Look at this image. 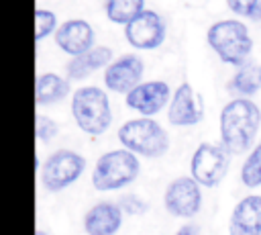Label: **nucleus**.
Returning a JSON list of instances; mask_svg holds the SVG:
<instances>
[{
  "label": "nucleus",
  "mask_w": 261,
  "mask_h": 235,
  "mask_svg": "<svg viewBox=\"0 0 261 235\" xmlns=\"http://www.w3.org/2000/svg\"><path fill=\"white\" fill-rule=\"evenodd\" d=\"M261 110L249 98L230 100L220 112V139L228 153L247 151L259 131Z\"/></svg>",
  "instance_id": "1"
},
{
  "label": "nucleus",
  "mask_w": 261,
  "mask_h": 235,
  "mask_svg": "<svg viewBox=\"0 0 261 235\" xmlns=\"http://www.w3.org/2000/svg\"><path fill=\"white\" fill-rule=\"evenodd\" d=\"M208 45L218 53L224 63L245 65L253 49V39L247 27L239 20H218L208 29Z\"/></svg>",
  "instance_id": "2"
},
{
  "label": "nucleus",
  "mask_w": 261,
  "mask_h": 235,
  "mask_svg": "<svg viewBox=\"0 0 261 235\" xmlns=\"http://www.w3.org/2000/svg\"><path fill=\"white\" fill-rule=\"evenodd\" d=\"M71 112L77 127L88 135H100L112 123L108 96L96 86H84L75 90L71 98Z\"/></svg>",
  "instance_id": "3"
},
{
  "label": "nucleus",
  "mask_w": 261,
  "mask_h": 235,
  "mask_svg": "<svg viewBox=\"0 0 261 235\" xmlns=\"http://www.w3.org/2000/svg\"><path fill=\"white\" fill-rule=\"evenodd\" d=\"M118 139L128 151L145 155V157H159L169 147L167 133L157 121L149 116L126 121L118 129Z\"/></svg>",
  "instance_id": "4"
},
{
  "label": "nucleus",
  "mask_w": 261,
  "mask_h": 235,
  "mask_svg": "<svg viewBox=\"0 0 261 235\" xmlns=\"http://www.w3.org/2000/svg\"><path fill=\"white\" fill-rule=\"evenodd\" d=\"M139 159L133 151L128 149H114L104 153L92 174V184L94 188L106 192V190H118L126 184H130L139 176Z\"/></svg>",
  "instance_id": "5"
},
{
  "label": "nucleus",
  "mask_w": 261,
  "mask_h": 235,
  "mask_svg": "<svg viewBox=\"0 0 261 235\" xmlns=\"http://www.w3.org/2000/svg\"><path fill=\"white\" fill-rule=\"evenodd\" d=\"M84 168H86V159L80 153L71 149H59L51 153L43 163V170H41L43 186L49 192H59L69 184H73L82 176Z\"/></svg>",
  "instance_id": "6"
},
{
  "label": "nucleus",
  "mask_w": 261,
  "mask_h": 235,
  "mask_svg": "<svg viewBox=\"0 0 261 235\" xmlns=\"http://www.w3.org/2000/svg\"><path fill=\"white\" fill-rule=\"evenodd\" d=\"M192 178L200 186H216L228 172V151L224 145L216 143H202L192 155Z\"/></svg>",
  "instance_id": "7"
},
{
  "label": "nucleus",
  "mask_w": 261,
  "mask_h": 235,
  "mask_svg": "<svg viewBox=\"0 0 261 235\" xmlns=\"http://www.w3.org/2000/svg\"><path fill=\"white\" fill-rule=\"evenodd\" d=\"M163 202L167 213H171L173 217L190 219L200 210L202 204L200 184L194 178H177L167 186Z\"/></svg>",
  "instance_id": "8"
},
{
  "label": "nucleus",
  "mask_w": 261,
  "mask_h": 235,
  "mask_svg": "<svg viewBox=\"0 0 261 235\" xmlns=\"http://www.w3.org/2000/svg\"><path fill=\"white\" fill-rule=\"evenodd\" d=\"M126 41L137 49H155L165 39V25L153 10H143L124 29Z\"/></svg>",
  "instance_id": "9"
},
{
  "label": "nucleus",
  "mask_w": 261,
  "mask_h": 235,
  "mask_svg": "<svg viewBox=\"0 0 261 235\" xmlns=\"http://www.w3.org/2000/svg\"><path fill=\"white\" fill-rule=\"evenodd\" d=\"M141 76H143V59L139 55H122L106 67L104 82L108 90L128 94L133 88L141 84Z\"/></svg>",
  "instance_id": "10"
},
{
  "label": "nucleus",
  "mask_w": 261,
  "mask_h": 235,
  "mask_svg": "<svg viewBox=\"0 0 261 235\" xmlns=\"http://www.w3.org/2000/svg\"><path fill=\"white\" fill-rule=\"evenodd\" d=\"M167 100H169V86L161 80L143 82L126 94V104L133 110L141 112L143 116H151L159 112L167 104Z\"/></svg>",
  "instance_id": "11"
},
{
  "label": "nucleus",
  "mask_w": 261,
  "mask_h": 235,
  "mask_svg": "<svg viewBox=\"0 0 261 235\" xmlns=\"http://www.w3.org/2000/svg\"><path fill=\"white\" fill-rule=\"evenodd\" d=\"M55 41H57L61 51L77 57V55H84L86 51H90L94 47V29L88 20L71 18V20H65L57 29Z\"/></svg>",
  "instance_id": "12"
},
{
  "label": "nucleus",
  "mask_w": 261,
  "mask_h": 235,
  "mask_svg": "<svg viewBox=\"0 0 261 235\" xmlns=\"http://www.w3.org/2000/svg\"><path fill=\"white\" fill-rule=\"evenodd\" d=\"M167 119H169L171 125H177V127H190V125L200 123L202 106H200L198 96L194 94L190 84H181L175 90V94L171 96Z\"/></svg>",
  "instance_id": "13"
},
{
  "label": "nucleus",
  "mask_w": 261,
  "mask_h": 235,
  "mask_svg": "<svg viewBox=\"0 0 261 235\" xmlns=\"http://www.w3.org/2000/svg\"><path fill=\"white\" fill-rule=\"evenodd\" d=\"M230 235H261V196L251 194L239 200L230 215Z\"/></svg>",
  "instance_id": "14"
},
{
  "label": "nucleus",
  "mask_w": 261,
  "mask_h": 235,
  "mask_svg": "<svg viewBox=\"0 0 261 235\" xmlns=\"http://www.w3.org/2000/svg\"><path fill=\"white\" fill-rule=\"evenodd\" d=\"M122 225V208L114 202H98L84 217L88 235H114Z\"/></svg>",
  "instance_id": "15"
},
{
  "label": "nucleus",
  "mask_w": 261,
  "mask_h": 235,
  "mask_svg": "<svg viewBox=\"0 0 261 235\" xmlns=\"http://www.w3.org/2000/svg\"><path fill=\"white\" fill-rule=\"evenodd\" d=\"M112 59V51L110 47H104V45H96L92 47L90 51H86L84 55H77L73 57L69 63H67V78L69 80H84L86 76H90L92 72L104 67V65H110L108 61Z\"/></svg>",
  "instance_id": "16"
},
{
  "label": "nucleus",
  "mask_w": 261,
  "mask_h": 235,
  "mask_svg": "<svg viewBox=\"0 0 261 235\" xmlns=\"http://www.w3.org/2000/svg\"><path fill=\"white\" fill-rule=\"evenodd\" d=\"M69 92V82L57 74H41L35 84V96L39 104H53L65 98Z\"/></svg>",
  "instance_id": "17"
},
{
  "label": "nucleus",
  "mask_w": 261,
  "mask_h": 235,
  "mask_svg": "<svg viewBox=\"0 0 261 235\" xmlns=\"http://www.w3.org/2000/svg\"><path fill=\"white\" fill-rule=\"evenodd\" d=\"M228 88L241 96H251L261 90V65L255 61H247L239 67L234 78L230 80Z\"/></svg>",
  "instance_id": "18"
},
{
  "label": "nucleus",
  "mask_w": 261,
  "mask_h": 235,
  "mask_svg": "<svg viewBox=\"0 0 261 235\" xmlns=\"http://www.w3.org/2000/svg\"><path fill=\"white\" fill-rule=\"evenodd\" d=\"M145 0H106V16L116 25H128L145 8Z\"/></svg>",
  "instance_id": "19"
},
{
  "label": "nucleus",
  "mask_w": 261,
  "mask_h": 235,
  "mask_svg": "<svg viewBox=\"0 0 261 235\" xmlns=\"http://www.w3.org/2000/svg\"><path fill=\"white\" fill-rule=\"evenodd\" d=\"M241 180L245 186L249 188H257L261 186V143L249 153V157L245 159L243 168H241Z\"/></svg>",
  "instance_id": "20"
},
{
  "label": "nucleus",
  "mask_w": 261,
  "mask_h": 235,
  "mask_svg": "<svg viewBox=\"0 0 261 235\" xmlns=\"http://www.w3.org/2000/svg\"><path fill=\"white\" fill-rule=\"evenodd\" d=\"M226 4L239 16L261 20V0H226Z\"/></svg>",
  "instance_id": "21"
},
{
  "label": "nucleus",
  "mask_w": 261,
  "mask_h": 235,
  "mask_svg": "<svg viewBox=\"0 0 261 235\" xmlns=\"http://www.w3.org/2000/svg\"><path fill=\"white\" fill-rule=\"evenodd\" d=\"M55 25H57V18H55V14L51 10L37 8V12H35V39L41 41L43 37L53 33Z\"/></svg>",
  "instance_id": "22"
},
{
  "label": "nucleus",
  "mask_w": 261,
  "mask_h": 235,
  "mask_svg": "<svg viewBox=\"0 0 261 235\" xmlns=\"http://www.w3.org/2000/svg\"><path fill=\"white\" fill-rule=\"evenodd\" d=\"M57 131H59V127H57V123H55L53 119L43 116V114L37 116V139H39V141L49 143V141L57 135Z\"/></svg>",
  "instance_id": "23"
},
{
  "label": "nucleus",
  "mask_w": 261,
  "mask_h": 235,
  "mask_svg": "<svg viewBox=\"0 0 261 235\" xmlns=\"http://www.w3.org/2000/svg\"><path fill=\"white\" fill-rule=\"evenodd\" d=\"M118 206L122 208V213H128V215H143L147 210V202L143 198H139L137 194H126L120 198Z\"/></svg>",
  "instance_id": "24"
},
{
  "label": "nucleus",
  "mask_w": 261,
  "mask_h": 235,
  "mask_svg": "<svg viewBox=\"0 0 261 235\" xmlns=\"http://www.w3.org/2000/svg\"><path fill=\"white\" fill-rule=\"evenodd\" d=\"M175 235H200V231L196 225H184Z\"/></svg>",
  "instance_id": "25"
},
{
  "label": "nucleus",
  "mask_w": 261,
  "mask_h": 235,
  "mask_svg": "<svg viewBox=\"0 0 261 235\" xmlns=\"http://www.w3.org/2000/svg\"><path fill=\"white\" fill-rule=\"evenodd\" d=\"M37 235H47V233H43V231H37Z\"/></svg>",
  "instance_id": "26"
}]
</instances>
